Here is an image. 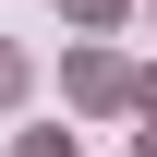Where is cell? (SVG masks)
<instances>
[{"instance_id": "obj_1", "label": "cell", "mask_w": 157, "mask_h": 157, "mask_svg": "<svg viewBox=\"0 0 157 157\" xmlns=\"http://www.w3.org/2000/svg\"><path fill=\"white\" fill-rule=\"evenodd\" d=\"M73 97H85V109H121V97H133V73H121L109 48H85V60H73Z\"/></svg>"}, {"instance_id": "obj_2", "label": "cell", "mask_w": 157, "mask_h": 157, "mask_svg": "<svg viewBox=\"0 0 157 157\" xmlns=\"http://www.w3.org/2000/svg\"><path fill=\"white\" fill-rule=\"evenodd\" d=\"M24 157H73V133H24Z\"/></svg>"}, {"instance_id": "obj_3", "label": "cell", "mask_w": 157, "mask_h": 157, "mask_svg": "<svg viewBox=\"0 0 157 157\" xmlns=\"http://www.w3.org/2000/svg\"><path fill=\"white\" fill-rule=\"evenodd\" d=\"M0 97H24V60H12V48H0Z\"/></svg>"}, {"instance_id": "obj_4", "label": "cell", "mask_w": 157, "mask_h": 157, "mask_svg": "<svg viewBox=\"0 0 157 157\" xmlns=\"http://www.w3.org/2000/svg\"><path fill=\"white\" fill-rule=\"evenodd\" d=\"M73 12H85V24H121V0H73Z\"/></svg>"}, {"instance_id": "obj_5", "label": "cell", "mask_w": 157, "mask_h": 157, "mask_svg": "<svg viewBox=\"0 0 157 157\" xmlns=\"http://www.w3.org/2000/svg\"><path fill=\"white\" fill-rule=\"evenodd\" d=\"M145 121H157V85H145Z\"/></svg>"}, {"instance_id": "obj_6", "label": "cell", "mask_w": 157, "mask_h": 157, "mask_svg": "<svg viewBox=\"0 0 157 157\" xmlns=\"http://www.w3.org/2000/svg\"><path fill=\"white\" fill-rule=\"evenodd\" d=\"M133 157H157V133H145V145H133Z\"/></svg>"}]
</instances>
